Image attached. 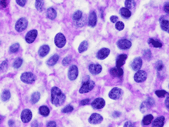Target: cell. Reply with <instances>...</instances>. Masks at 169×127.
<instances>
[{"label":"cell","mask_w":169,"mask_h":127,"mask_svg":"<svg viewBox=\"0 0 169 127\" xmlns=\"http://www.w3.org/2000/svg\"><path fill=\"white\" fill-rule=\"evenodd\" d=\"M88 47H89V44L87 41L85 40L82 41L79 45V47L78 49V52L80 53H82L84 51H87V49H88Z\"/></svg>","instance_id":"27"},{"label":"cell","mask_w":169,"mask_h":127,"mask_svg":"<svg viewBox=\"0 0 169 127\" xmlns=\"http://www.w3.org/2000/svg\"><path fill=\"white\" fill-rule=\"evenodd\" d=\"M50 47L48 45H42L39 50H38V54H39V56L41 58H44L45 57V56H46L49 53L50 51Z\"/></svg>","instance_id":"21"},{"label":"cell","mask_w":169,"mask_h":127,"mask_svg":"<svg viewBox=\"0 0 169 127\" xmlns=\"http://www.w3.org/2000/svg\"><path fill=\"white\" fill-rule=\"evenodd\" d=\"M1 121H2V118L0 117V124H1Z\"/></svg>","instance_id":"57"},{"label":"cell","mask_w":169,"mask_h":127,"mask_svg":"<svg viewBox=\"0 0 169 127\" xmlns=\"http://www.w3.org/2000/svg\"><path fill=\"white\" fill-rule=\"evenodd\" d=\"M134 125L132 124L131 122H127L124 124V127H133Z\"/></svg>","instance_id":"54"},{"label":"cell","mask_w":169,"mask_h":127,"mask_svg":"<svg viewBox=\"0 0 169 127\" xmlns=\"http://www.w3.org/2000/svg\"><path fill=\"white\" fill-rule=\"evenodd\" d=\"M109 72L112 76H114V77H117L120 78H121L123 75V70L121 68H119L117 67L111 69Z\"/></svg>","instance_id":"19"},{"label":"cell","mask_w":169,"mask_h":127,"mask_svg":"<svg viewBox=\"0 0 169 127\" xmlns=\"http://www.w3.org/2000/svg\"><path fill=\"white\" fill-rule=\"evenodd\" d=\"M90 100L89 98H86V99H85V100H82L80 102V105H82V106H84V105H86V104H87L88 103H89Z\"/></svg>","instance_id":"50"},{"label":"cell","mask_w":169,"mask_h":127,"mask_svg":"<svg viewBox=\"0 0 169 127\" xmlns=\"http://www.w3.org/2000/svg\"><path fill=\"white\" fill-rule=\"evenodd\" d=\"M155 94L160 98H164L166 95V94H168V93L164 90H159L156 91Z\"/></svg>","instance_id":"42"},{"label":"cell","mask_w":169,"mask_h":127,"mask_svg":"<svg viewBox=\"0 0 169 127\" xmlns=\"http://www.w3.org/2000/svg\"><path fill=\"white\" fill-rule=\"evenodd\" d=\"M28 24V22L25 18H21L19 19L15 25V28L16 31L18 32H21L24 31Z\"/></svg>","instance_id":"3"},{"label":"cell","mask_w":169,"mask_h":127,"mask_svg":"<svg viewBox=\"0 0 169 127\" xmlns=\"http://www.w3.org/2000/svg\"><path fill=\"white\" fill-rule=\"evenodd\" d=\"M73 107L71 105H67L66 106L62 111V112L63 113H64V114H67V113H70V112H72L73 110Z\"/></svg>","instance_id":"43"},{"label":"cell","mask_w":169,"mask_h":127,"mask_svg":"<svg viewBox=\"0 0 169 127\" xmlns=\"http://www.w3.org/2000/svg\"><path fill=\"white\" fill-rule=\"evenodd\" d=\"M142 64H143V61L142 58L140 57H137V58H135L131 64V66L132 69L134 71H137L141 68L142 66Z\"/></svg>","instance_id":"13"},{"label":"cell","mask_w":169,"mask_h":127,"mask_svg":"<svg viewBox=\"0 0 169 127\" xmlns=\"http://www.w3.org/2000/svg\"><path fill=\"white\" fill-rule=\"evenodd\" d=\"M38 35V32L36 29H32L29 31L25 35V41L28 44H32L34 42Z\"/></svg>","instance_id":"6"},{"label":"cell","mask_w":169,"mask_h":127,"mask_svg":"<svg viewBox=\"0 0 169 127\" xmlns=\"http://www.w3.org/2000/svg\"><path fill=\"white\" fill-rule=\"evenodd\" d=\"M153 119V116L152 115L149 114V115H146L142 120V124L143 125H144V126H148L151 123Z\"/></svg>","instance_id":"32"},{"label":"cell","mask_w":169,"mask_h":127,"mask_svg":"<svg viewBox=\"0 0 169 127\" xmlns=\"http://www.w3.org/2000/svg\"><path fill=\"white\" fill-rule=\"evenodd\" d=\"M110 54V50L108 48H102L98 51L97 53V57L100 60H103L105 59Z\"/></svg>","instance_id":"17"},{"label":"cell","mask_w":169,"mask_h":127,"mask_svg":"<svg viewBox=\"0 0 169 127\" xmlns=\"http://www.w3.org/2000/svg\"><path fill=\"white\" fill-rule=\"evenodd\" d=\"M122 95V91L120 88H114L109 93V97L110 98L113 100H117L121 98Z\"/></svg>","instance_id":"7"},{"label":"cell","mask_w":169,"mask_h":127,"mask_svg":"<svg viewBox=\"0 0 169 127\" xmlns=\"http://www.w3.org/2000/svg\"><path fill=\"white\" fill-rule=\"evenodd\" d=\"M134 80L135 82L140 83L144 81L146 78V73L144 71L138 70L135 73L134 77Z\"/></svg>","instance_id":"10"},{"label":"cell","mask_w":169,"mask_h":127,"mask_svg":"<svg viewBox=\"0 0 169 127\" xmlns=\"http://www.w3.org/2000/svg\"><path fill=\"white\" fill-rule=\"evenodd\" d=\"M7 66H8L7 61L5 60V61H3L0 64V72H3L5 71L7 68Z\"/></svg>","instance_id":"40"},{"label":"cell","mask_w":169,"mask_h":127,"mask_svg":"<svg viewBox=\"0 0 169 127\" xmlns=\"http://www.w3.org/2000/svg\"><path fill=\"white\" fill-rule=\"evenodd\" d=\"M78 75V67L76 65H72L68 70V77L71 81L75 80Z\"/></svg>","instance_id":"8"},{"label":"cell","mask_w":169,"mask_h":127,"mask_svg":"<svg viewBox=\"0 0 169 127\" xmlns=\"http://www.w3.org/2000/svg\"><path fill=\"white\" fill-rule=\"evenodd\" d=\"M20 45L19 43H15L11 45L9 48V51L11 53H15L19 50Z\"/></svg>","instance_id":"38"},{"label":"cell","mask_w":169,"mask_h":127,"mask_svg":"<svg viewBox=\"0 0 169 127\" xmlns=\"http://www.w3.org/2000/svg\"><path fill=\"white\" fill-rule=\"evenodd\" d=\"M40 98V94L39 92H34V93L32 94L31 96V98H30V101L32 103L35 104L37 102L39 101Z\"/></svg>","instance_id":"33"},{"label":"cell","mask_w":169,"mask_h":127,"mask_svg":"<svg viewBox=\"0 0 169 127\" xmlns=\"http://www.w3.org/2000/svg\"><path fill=\"white\" fill-rule=\"evenodd\" d=\"M155 67H156V69L157 70V71H162L164 67L163 62L161 61H158L156 63Z\"/></svg>","instance_id":"41"},{"label":"cell","mask_w":169,"mask_h":127,"mask_svg":"<svg viewBox=\"0 0 169 127\" xmlns=\"http://www.w3.org/2000/svg\"><path fill=\"white\" fill-rule=\"evenodd\" d=\"M27 2V0H16L17 3L21 7L24 6Z\"/></svg>","instance_id":"48"},{"label":"cell","mask_w":169,"mask_h":127,"mask_svg":"<svg viewBox=\"0 0 169 127\" xmlns=\"http://www.w3.org/2000/svg\"><path fill=\"white\" fill-rule=\"evenodd\" d=\"M8 124H9V126H11H11H13L14 124V122L13 121V120H10L9 121Z\"/></svg>","instance_id":"56"},{"label":"cell","mask_w":169,"mask_h":127,"mask_svg":"<svg viewBox=\"0 0 169 127\" xmlns=\"http://www.w3.org/2000/svg\"><path fill=\"white\" fill-rule=\"evenodd\" d=\"M164 10L165 11V12L167 14H169V2H166L165 4H164Z\"/></svg>","instance_id":"49"},{"label":"cell","mask_w":169,"mask_h":127,"mask_svg":"<svg viewBox=\"0 0 169 127\" xmlns=\"http://www.w3.org/2000/svg\"><path fill=\"white\" fill-rule=\"evenodd\" d=\"M164 122H165V118L164 116H162L156 119L153 121L152 123V126L155 127H163L164 125Z\"/></svg>","instance_id":"23"},{"label":"cell","mask_w":169,"mask_h":127,"mask_svg":"<svg viewBox=\"0 0 169 127\" xmlns=\"http://www.w3.org/2000/svg\"><path fill=\"white\" fill-rule=\"evenodd\" d=\"M86 18L84 17H82L81 18V19H80L79 21L74 22V25H76V27L80 28V27H82L85 25L86 23Z\"/></svg>","instance_id":"37"},{"label":"cell","mask_w":169,"mask_h":127,"mask_svg":"<svg viewBox=\"0 0 169 127\" xmlns=\"http://www.w3.org/2000/svg\"><path fill=\"white\" fill-rule=\"evenodd\" d=\"M103 118L101 115L99 114L94 113L93 114L89 119V122L92 124H97L102 122Z\"/></svg>","instance_id":"12"},{"label":"cell","mask_w":169,"mask_h":127,"mask_svg":"<svg viewBox=\"0 0 169 127\" xmlns=\"http://www.w3.org/2000/svg\"><path fill=\"white\" fill-rule=\"evenodd\" d=\"M148 43L149 44H151L155 48H161L162 47V44L158 40L150 38L148 40Z\"/></svg>","instance_id":"26"},{"label":"cell","mask_w":169,"mask_h":127,"mask_svg":"<svg viewBox=\"0 0 169 127\" xmlns=\"http://www.w3.org/2000/svg\"><path fill=\"white\" fill-rule=\"evenodd\" d=\"M82 13L80 10L76 11L73 15V20L74 22H76L79 21L82 17Z\"/></svg>","instance_id":"34"},{"label":"cell","mask_w":169,"mask_h":127,"mask_svg":"<svg viewBox=\"0 0 169 127\" xmlns=\"http://www.w3.org/2000/svg\"><path fill=\"white\" fill-rule=\"evenodd\" d=\"M23 59L21 58H17L13 63V67L16 69L19 68L23 64Z\"/></svg>","instance_id":"35"},{"label":"cell","mask_w":169,"mask_h":127,"mask_svg":"<svg viewBox=\"0 0 169 127\" xmlns=\"http://www.w3.org/2000/svg\"><path fill=\"white\" fill-rule=\"evenodd\" d=\"M143 55L145 60L147 61H150L152 58V53L149 49H146L143 51Z\"/></svg>","instance_id":"39"},{"label":"cell","mask_w":169,"mask_h":127,"mask_svg":"<svg viewBox=\"0 0 169 127\" xmlns=\"http://www.w3.org/2000/svg\"><path fill=\"white\" fill-rule=\"evenodd\" d=\"M165 105H166V108H168V110H169V96H168V97L166 98V100H165Z\"/></svg>","instance_id":"55"},{"label":"cell","mask_w":169,"mask_h":127,"mask_svg":"<svg viewBox=\"0 0 169 127\" xmlns=\"http://www.w3.org/2000/svg\"><path fill=\"white\" fill-rule=\"evenodd\" d=\"M95 86V82L92 80H87L85 82L82 86H81L79 92L81 94H84L86 93H88L92 90Z\"/></svg>","instance_id":"2"},{"label":"cell","mask_w":169,"mask_h":127,"mask_svg":"<svg viewBox=\"0 0 169 127\" xmlns=\"http://www.w3.org/2000/svg\"><path fill=\"white\" fill-rule=\"evenodd\" d=\"M105 104V102L102 98H97L91 103V106L96 110L103 108Z\"/></svg>","instance_id":"14"},{"label":"cell","mask_w":169,"mask_h":127,"mask_svg":"<svg viewBox=\"0 0 169 127\" xmlns=\"http://www.w3.org/2000/svg\"><path fill=\"white\" fill-rule=\"evenodd\" d=\"M89 70L93 75L99 74L102 71V67L99 64H91L89 66Z\"/></svg>","instance_id":"15"},{"label":"cell","mask_w":169,"mask_h":127,"mask_svg":"<svg viewBox=\"0 0 169 127\" xmlns=\"http://www.w3.org/2000/svg\"><path fill=\"white\" fill-rule=\"evenodd\" d=\"M39 112L44 116H48L50 114V110L46 106H42L39 108Z\"/></svg>","instance_id":"30"},{"label":"cell","mask_w":169,"mask_h":127,"mask_svg":"<svg viewBox=\"0 0 169 127\" xmlns=\"http://www.w3.org/2000/svg\"><path fill=\"white\" fill-rule=\"evenodd\" d=\"M51 103L56 107L62 106L66 101V97L58 87H53L51 90Z\"/></svg>","instance_id":"1"},{"label":"cell","mask_w":169,"mask_h":127,"mask_svg":"<svg viewBox=\"0 0 169 127\" xmlns=\"http://www.w3.org/2000/svg\"><path fill=\"white\" fill-rule=\"evenodd\" d=\"M59 59V56L58 54H54L48 59L46 63L48 66H53L58 62Z\"/></svg>","instance_id":"24"},{"label":"cell","mask_w":169,"mask_h":127,"mask_svg":"<svg viewBox=\"0 0 169 127\" xmlns=\"http://www.w3.org/2000/svg\"><path fill=\"white\" fill-rule=\"evenodd\" d=\"M117 47L121 50H127L131 48V42L127 39H121L117 43Z\"/></svg>","instance_id":"9"},{"label":"cell","mask_w":169,"mask_h":127,"mask_svg":"<svg viewBox=\"0 0 169 127\" xmlns=\"http://www.w3.org/2000/svg\"><path fill=\"white\" fill-rule=\"evenodd\" d=\"M125 7L129 10H131L135 8L136 3L134 0H126L125 2Z\"/></svg>","instance_id":"29"},{"label":"cell","mask_w":169,"mask_h":127,"mask_svg":"<svg viewBox=\"0 0 169 127\" xmlns=\"http://www.w3.org/2000/svg\"><path fill=\"white\" fill-rule=\"evenodd\" d=\"M118 19H119V18H118L117 16L113 15V16L111 17V18H110V21H111V22L115 23H116V22H117Z\"/></svg>","instance_id":"52"},{"label":"cell","mask_w":169,"mask_h":127,"mask_svg":"<svg viewBox=\"0 0 169 127\" xmlns=\"http://www.w3.org/2000/svg\"><path fill=\"white\" fill-rule=\"evenodd\" d=\"M32 118V113L30 110L25 109L21 114V120L24 123H27L30 121Z\"/></svg>","instance_id":"11"},{"label":"cell","mask_w":169,"mask_h":127,"mask_svg":"<svg viewBox=\"0 0 169 127\" xmlns=\"http://www.w3.org/2000/svg\"><path fill=\"white\" fill-rule=\"evenodd\" d=\"M120 14L121 16L125 18H130L131 15V12L130 10L127 9L126 7H122L120 10Z\"/></svg>","instance_id":"25"},{"label":"cell","mask_w":169,"mask_h":127,"mask_svg":"<svg viewBox=\"0 0 169 127\" xmlns=\"http://www.w3.org/2000/svg\"><path fill=\"white\" fill-rule=\"evenodd\" d=\"M21 79L25 84H31L34 82L36 77L33 73L30 72H25L21 75Z\"/></svg>","instance_id":"4"},{"label":"cell","mask_w":169,"mask_h":127,"mask_svg":"<svg viewBox=\"0 0 169 127\" xmlns=\"http://www.w3.org/2000/svg\"><path fill=\"white\" fill-rule=\"evenodd\" d=\"M46 126L47 127H55L56 126V124L54 121H50V122H48V123H47Z\"/></svg>","instance_id":"53"},{"label":"cell","mask_w":169,"mask_h":127,"mask_svg":"<svg viewBox=\"0 0 169 127\" xmlns=\"http://www.w3.org/2000/svg\"><path fill=\"white\" fill-rule=\"evenodd\" d=\"M71 61H72V57L71 56H67L63 59L62 61V64L63 66H66L68 65L71 62Z\"/></svg>","instance_id":"44"},{"label":"cell","mask_w":169,"mask_h":127,"mask_svg":"<svg viewBox=\"0 0 169 127\" xmlns=\"http://www.w3.org/2000/svg\"><path fill=\"white\" fill-rule=\"evenodd\" d=\"M54 42L58 48H62L66 44V39L64 35L62 33L56 34L54 39Z\"/></svg>","instance_id":"5"},{"label":"cell","mask_w":169,"mask_h":127,"mask_svg":"<svg viewBox=\"0 0 169 127\" xmlns=\"http://www.w3.org/2000/svg\"><path fill=\"white\" fill-rule=\"evenodd\" d=\"M97 16L96 12L93 11L90 13L88 18V25L90 27H94L97 25Z\"/></svg>","instance_id":"16"},{"label":"cell","mask_w":169,"mask_h":127,"mask_svg":"<svg viewBox=\"0 0 169 127\" xmlns=\"http://www.w3.org/2000/svg\"><path fill=\"white\" fill-rule=\"evenodd\" d=\"M11 97L10 92L9 90H4L1 94V100L3 102L7 101Z\"/></svg>","instance_id":"31"},{"label":"cell","mask_w":169,"mask_h":127,"mask_svg":"<svg viewBox=\"0 0 169 127\" xmlns=\"http://www.w3.org/2000/svg\"><path fill=\"white\" fill-rule=\"evenodd\" d=\"M116 29H117L118 31H122L124 27H125V25L124 23L122 22H117L116 23Z\"/></svg>","instance_id":"45"},{"label":"cell","mask_w":169,"mask_h":127,"mask_svg":"<svg viewBox=\"0 0 169 127\" xmlns=\"http://www.w3.org/2000/svg\"><path fill=\"white\" fill-rule=\"evenodd\" d=\"M151 107L149 106V104L147 103V102L145 101H144L142 102V103L140 107V110L142 113H145L149 108H150Z\"/></svg>","instance_id":"36"},{"label":"cell","mask_w":169,"mask_h":127,"mask_svg":"<svg viewBox=\"0 0 169 127\" xmlns=\"http://www.w3.org/2000/svg\"><path fill=\"white\" fill-rule=\"evenodd\" d=\"M146 102H147V103L149 104V106L150 107H153V106H154L155 105V101H154V100L152 98H151V97L148 98L146 99Z\"/></svg>","instance_id":"46"},{"label":"cell","mask_w":169,"mask_h":127,"mask_svg":"<svg viewBox=\"0 0 169 127\" xmlns=\"http://www.w3.org/2000/svg\"><path fill=\"white\" fill-rule=\"evenodd\" d=\"M127 58V56L125 54H122L119 55L116 60V67L119 68H121L122 66H123L125 63L126 60Z\"/></svg>","instance_id":"20"},{"label":"cell","mask_w":169,"mask_h":127,"mask_svg":"<svg viewBox=\"0 0 169 127\" xmlns=\"http://www.w3.org/2000/svg\"><path fill=\"white\" fill-rule=\"evenodd\" d=\"M8 0H0V7L2 9H5L7 6Z\"/></svg>","instance_id":"47"},{"label":"cell","mask_w":169,"mask_h":127,"mask_svg":"<svg viewBox=\"0 0 169 127\" xmlns=\"http://www.w3.org/2000/svg\"><path fill=\"white\" fill-rule=\"evenodd\" d=\"M57 16L56 10L52 7H49L46 11V17L50 20H54Z\"/></svg>","instance_id":"22"},{"label":"cell","mask_w":169,"mask_h":127,"mask_svg":"<svg viewBox=\"0 0 169 127\" xmlns=\"http://www.w3.org/2000/svg\"><path fill=\"white\" fill-rule=\"evenodd\" d=\"M35 7L40 12H42L44 9V0H36Z\"/></svg>","instance_id":"28"},{"label":"cell","mask_w":169,"mask_h":127,"mask_svg":"<svg viewBox=\"0 0 169 127\" xmlns=\"http://www.w3.org/2000/svg\"><path fill=\"white\" fill-rule=\"evenodd\" d=\"M121 113L119 111H115L112 114V116L114 118H117L121 116Z\"/></svg>","instance_id":"51"},{"label":"cell","mask_w":169,"mask_h":127,"mask_svg":"<svg viewBox=\"0 0 169 127\" xmlns=\"http://www.w3.org/2000/svg\"><path fill=\"white\" fill-rule=\"evenodd\" d=\"M0 45H1V41H0Z\"/></svg>","instance_id":"58"},{"label":"cell","mask_w":169,"mask_h":127,"mask_svg":"<svg viewBox=\"0 0 169 127\" xmlns=\"http://www.w3.org/2000/svg\"><path fill=\"white\" fill-rule=\"evenodd\" d=\"M165 16H162L160 17L159 21L160 22V26L161 29L167 32L168 33H169V22L168 20L166 19Z\"/></svg>","instance_id":"18"}]
</instances>
